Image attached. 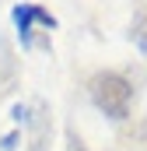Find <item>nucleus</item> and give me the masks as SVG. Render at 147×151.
<instances>
[{
    "label": "nucleus",
    "mask_w": 147,
    "mask_h": 151,
    "mask_svg": "<svg viewBox=\"0 0 147 151\" xmlns=\"http://www.w3.org/2000/svg\"><path fill=\"white\" fill-rule=\"evenodd\" d=\"M88 88H91L95 106H98L105 116H112V119H126L133 88H130V81H126L123 74H95Z\"/></svg>",
    "instance_id": "obj_1"
},
{
    "label": "nucleus",
    "mask_w": 147,
    "mask_h": 151,
    "mask_svg": "<svg viewBox=\"0 0 147 151\" xmlns=\"http://www.w3.org/2000/svg\"><path fill=\"white\" fill-rule=\"evenodd\" d=\"M14 21H18V32H21V42L32 39V25H42V28H56V18L49 11H42L35 4H21L14 11Z\"/></svg>",
    "instance_id": "obj_2"
}]
</instances>
